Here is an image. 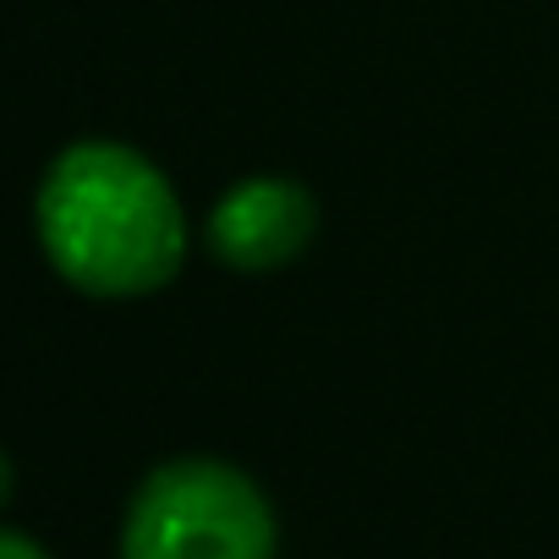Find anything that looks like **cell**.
I'll return each instance as SVG.
<instances>
[{"label": "cell", "mask_w": 559, "mask_h": 559, "mask_svg": "<svg viewBox=\"0 0 559 559\" xmlns=\"http://www.w3.org/2000/svg\"><path fill=\"white\" fill-rule=\"evenodd\" d=\"M39 241L88 297H143L181 269L187 219L170 181L121 143H72L39 187Z\"/></svg>", "instance_id": "1"}, {"label": "cell", "mask_w": 559, "mask_h": 559, "mask_svg": "<svg viewBox=\"0 0 559 559\" xmlns=\"http://www.w3.org/2000/svg\"><path fill=\"white\" fill-rule=\"evenodd\" d=\"M121 559H274L269 499L225 461H170L138 488Z\"/></svg>", "instance_id": "2"}, {"label": "cell", "mask_w": 559, "mask_h": 559, "mask_svg": "<svg viewBox=\"0 0 559 559\" xmlns=\"http://www.w3.org/2000/svg\"><path fill=\"white\" fill-rule=\"evenodd\" d=\"M313 225H319V209L297 181L258 176L219 198L209 219V247L230 269H280L313 241Z\"/></svg>", "instance_id": "3"}, {"label": "cell", "mask_w": 559, "mask_h": 559, "mask_svg": "<svg viewBox=\"0 0 559 559\" xmlns=\"http://www.w3.org/2000/svg\"><path fill=\"white\" fill-rule=\"evenodd\" d=\"M0 559H50L34 537H23V532H12V526H0Z\"/></svg>", "instance_id": "4"}, {"label": "cell", "mask_w": 559, "mask_h": 559, "mask_svg": "<svg viewBox=\"0 0 559 559\" xmlns=\"http://www.w3.org/2000/svg\"><path fill=\"white\" fill-rule=\"evenodd\" d=\"M12 483H17V472H12V461H7V450H0V504L12 499Z\"/></svg>", "instance_id": "5"}]
</instances>
